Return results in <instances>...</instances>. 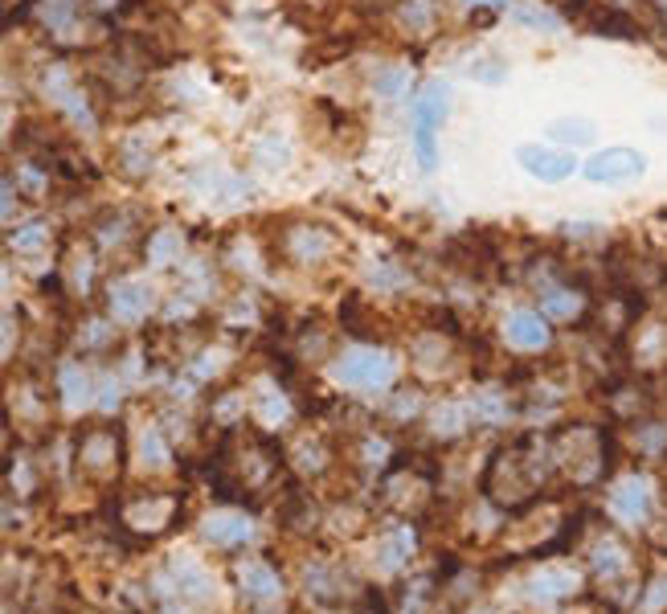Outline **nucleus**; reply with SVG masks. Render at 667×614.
<instances>
[{"label":"nucleus","mask_w":667,"mask_h":614,"mask_svg":"<svg viewBox=\"0 0 667 614\" xmlns=\"http://www.w3.org/2000/svg\"><path fill=\"white\" fill-rule=\"evenodd\" d=\"M610 508L631 520V524H643L651 516V496H647V484L643 479H622L618 488H610Z\"/></svg>","instance_id":"nucleus-5"},{"label":"nucleus","mask_w":667,"mask_h":614,"mask_svg":"<svg viewBox=\"0 0 667 614\" xmlns=\"http://www.w3.org/2000/svg\"><path fill=\"white\" fill-rule=\"evenodd\" d=\"M176 246H181V238H176L172 230H160V234H156V242H152V262H156V267H164V262L176 254Z\"/></svg>","instance_id":"nucleus-17"},{"label":"nucleus","mask_w":667,"mask_h":614,"mask_svg":"<svg viewBox=\"0 0 667 614\" xmlns=\"http://www.w3.org/2000/svg\"><path fill=\"white\" fill-rule=\"evenodd\" d=\"M573 590H577V578H573V574H541L537 582H532V594L545 598V602L565 598V594H573Z\"/></svg>","instance_id":"nucleus-14"},{"label":"nucleus","mask_w":667,"mask_h":614,"mask_svg":"<svg viewBox=\"0 0 667 614\" xmlns=\"http://www.w3.org/2000/svg\"><path fill=\"white\" fill-rule=\"evenodd\" d=\"M512 17H516V21H524V25H537V29H541V25H549V29H553L549 13H537V9H516Z\"/></svg>","instance_id":"nucleus-19"},{"label":"nucleus","mask_w":667,"mask_h":614,"mask_svg":"<svg viewBox=\"0 0 667 614\" xmlns=\"http://www.w3.org/2000/svg\"><path fill=\"white\" fill-rule=\"evenodd\" d=\"M590 29L594 33H602V37H639V25H635V17L631 13H622V9H602V13H594L590 17Z\"/></svg>","instance_id":"nucleus-12"},{"label":"nucleus","mask_w":667,"mask_h":614,"mask_svg":"<svg viewBox=\"0 0 667 614\" xmlns=\"http://www.w3.org/2000/svg\"><path fill=\"white\" fill-rule=\"evenodd\" d=\"M361 5H365V9H373V13H377V9H385V5H389V0H361Z\"/></svg>","instance_id":"nucleus-24"},{"label":"nucleus","mask_w":667,"mask_h":614,"mask_svg":"<svg viewBox=\"0 0 667 614\" xmlns=\"http://www.w3.org/2000/svg\"><path fill=\"white\" fill-rule=\"evenodd\" d=\"M541 312L549 320H561V324H573L577 316L586 312V295L577 291V287H549L541 295Z\"/></svg>","instance_id":"nucleus-8"},{"label":"nucleus","mask_w":667,"mask_h":614,"mask_svg":"<svg viewBox=\"0 0 667 614\" xmlns=\"http://www.w3.org/2000/svg\"><path fill=\"white\" fill-rule=\"evenodd\" d=\"M111 312L119 320H144L152 312V287L148 283H115L111 287Z\"/></svg>","instance_id":"nucleus-7"},{"label":"nucleus","mask_w":667,"mask_h":614,"mask_svg":"<svg viewBox=\"0 0 667 614\" xmlns=\"http://www.w3.org/2000/svg\"><path fill=\"white\" fill-rule=\"evenodd\" d=\"M160 447H164L160 434H148V438H144V459H148V463H164V451H160Z\"/></svg>","instance_id":"nucleus-21"},{"label":"nucleus","mask_w":667,"mask_h":614,"mask_svg":"<svg viewBox=\"0 0 667 614\" xmlns=\"http://www.w3.org/2000/svg\"><path fill=\"white\" fill-rule=\"evenodd\" d=\"M58 389H62V402H66L70 410H82L86 402H91V381H86L82 369H62Z\"/></svg>","instance_id":"nucleus-13"},{"label":"nucleus","mask_w":667,"mask_h":614,"mask_svg":"<svg viewBox=\"0 0 667 614\" xmlns=\"http://www.w3.org/2000/svg\"><path fill=\"white\" fill-rule=\"evenodd\" d=\"M78 13V0H46V17L50 25H70Z\"/></svg>","instance_id":"nucleus-18"},{"label":"nucleus","mask_w":667,"mask_h":614,"mask_svg":"<svg viewBox=\"0 0 667 614\" xmlns=\"http://www.w3.org/2000/svg\"><path fill=\"white\" fill-rule=\"evenodd\" d=\"M504 332H508V340L516 344V348H545L549 344V316H537V312H512L508 316V324H504Z\"/></svg>","instance_id":"nucleus-6"},{"label":"nucleus","mask_w":667,"mask_h":614,"mask_svg":"<svg viewBox=\"0 0 667 614\" xmlns=\"http://www.w3.org/2000/svg\"><path fill=\"white\" fill-rule=\"evenodd\" d=\"M242 586H246V594H250L254 602H266V598H275V594L283 590V582L275 578V569L262 565V561L242 569Z\"/></svg>","instance_id":"nucleus-11"},{"label":"nucleus","mask_w":667,"mask_h":614,"mask_svg":"<svg viewBox=\"0 0 667 614\" xmlns=\"http://www.w3.org/2000/svg\"><path fill=\"white\" fill-rule=\"evenodd\" d=\"M410 553H414V529H402V533H393V537L385 541V549H381V565H385V569H397Z\"/></svg>","instance_id":"nucleus-15"},{"label":"nucleus","mask_w":667,"mask_h":614,"mask_svg":"<svg viewBox=\"0 0 667 614\" xmlns=\"http://www.w3.org/2000/svg\"><path fill=\"white\" fill-rule=\"evenodd\" d=\"M643 172H647V156L635 148H606L586 160V177L594 185H622V181L643 177Z\"/></svg>","instance_id":"nucleus-3"},{"label":"nucleus","mask_w":667,"mask_h":614,"mask_svg":"<svg viewBox=\"0 0 667 614\" xmlns=\"http://www.w3.org/2000/svg\"><path fill=\"white\" fill-rule=\"evenodd\" d=\"M250 520L246 516H213L209 524H205V537L213 541V545H221V549H238V545H246L250 541Z\"/></svg>","instance_id":"nucleus-9"},{"label":"nucleus","mask_w":667,"mask_h":614,"mask_svg":"<svg viewBox=\"0 0 667 614\" xmlns=\"http://www.w3.org/2000/svg\"><path fill=\"white\" fill-rule=\"evenodd\" d=\"M402 82H406V70H393V74H385L381 91H385V95H397V91H402Z\"/></svg>","instance_id":"nucleus-22"},{"label":"nucleus","mask_w":667,"mask_h":614,"mask_svg":"<svg viewBox=\"0 0 667 614\" xmlns=\"http://www.w3.org/2000/svg\"><path fill=\"white\" fill-rule=\"evenodd\" d=\"M447 91L442 86H426V91L414 99V152H418V164L430 172L438 164V131L447 123Z\"/></svg>","instance_id":"nucleus-1"},{"label":"nucleus","mask_w":667,"mask_h":614,"mask_svg":"<svg viewBox=\"0 0 667 614\" xmlns=\"http://www.w3.org/2000/svg\"><path fill=\"white\" fill-rule=\"evenodd\" d=\"M41 242H46V230H41V226H29V230H21L13 238V246H41Z\"/></svg>","instance_id":"nucleus-20"},{"label":"nucleus","mask_w":667,"mask_h":614,"mask_svg":"<svg viewBox=\"0 0 667 614\" xmlns=\"http://www.w3.org/2000/svg\"><path fill=\"white\" fill-rule=\"evenodd\" d=\"M553 136L565 140V144H590L594 140V127L590 123H569V119H557L553 123Z\"/></svg>","instance_id":"nucleus-16"},{"label":"nucleus","mask_w":667,"mask_h":614,"mask_svg":"<svg viewBox=\"0 0 667 614\" xmlns=\"http://www.w3.org/2000/svg\"><path fill=\"white\" fill-rule=\"evenodd\" d=\"M627 565H631V557H627V549H622V541H614V537H602L598 545H594V574L598 578H622L627 574Z\"/></svg>","instance_id":"nucleus-10"},{"label":"nucleus","mask_w":667,"mask_h":614,"mask_svg":"<svg viewBox=\"0 0 667 614\" xmlns=\"http://www.w3.org/2000/svg\"><path fill=\"white\" fill-rule=\"evenodd\" d=\"M471 21L483 25V29H487V25H496V9H492V5H479V9L471 13Z\"/></svg>","instance_id":"nucleus-23"},{"label":"nucleus","mask_w":667,"mask_h":614,"mask_svg":"<svg viewBox=\"0 0 667 614\" xmlns=\"http://www.w3.org/2000/svg\"><path fill=\"white\" fill-rule=\"evenodd\" d=\"M516 160H520V168L528 172V177H537L545 185H561L577 172L573 152H557V148H541V144H520Z\"/></svg>","instance_id":"nucleus-4"},{"label":"nucleus","mask_w":667,"mask_h":614,"mask_svg":"<svg viewBox=\"0 0 667 614\" xmlns=\"http://www.w3.org/2000/svg\"><path fill=\"white\" fill-rule=\"evenodd\" d=\"M336 377L357 389H385L393 381V361L377 348H357V353H344L336 361Z\"/></svg>","instance_id":"nucleus-2"}]
</instances>
